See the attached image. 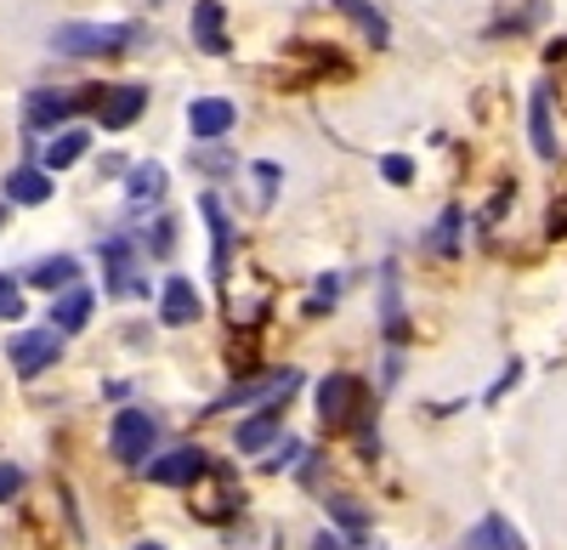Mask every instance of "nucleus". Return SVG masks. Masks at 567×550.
I'll use <instances>...</instances> for the list:
<instances>
[{"instance_id":"nucleus-1","label":"nucleus","mask_w":567,"mask_h":550,"mask_svg":"<svg viewBox=\"0 0 567 550\" xmlns=\"http://www.w3.org/2000/svg\"><path fill=\"white\" fill-rule=\"evenodd\" d=\"M159 34L148 18H63L45 29V52L63 63H120L148 52Z\"/></svg>"},{"instance_id":"nucleus-2","label":"nucleus","mask_w":567,"mask_h":550,"mask_svg":"<svg viewBox=\"0 0 567 550\" xmlns=\"http://www.w3.org/2000/svg\"><path fill=\"white\" fill-rule=\"evenodd\" d=\"M97 261H103V295L109 301H142L148 284V256H142V239L131 227H109L97 239Z\"/></svg>"},{"instance_id":"nucleus-3","label":"nucleus","mask_w":567,"mask_h":550,"mask_svg":"<svg viewBox=\"0 0 567 550\" xmlns=\"http://www.w3.org/2000/svg\"><path fill=\"white\" fill-rule=\"evenodd\" d=\"M148 108H154L148 80H97V103H91L85 120L103 136H125V131H136L142 120H148Z\"/></svg>"},{"instance_id":"nucleus-4","label":"nucleus","mask_w":567,"mask_h":550,"mask_svg":"<svg viewBox=\"0 0 567 550\" xmlns=\"http://www.w3.org/2000/svg\"><path fill=\"white\" fill-rule=\"evenodd\" d=\"M85 120V103H80V85H52L40 80L18 97V131L23 136H52L58 125H74Z\"/></svg>"},{"instance_id":"nucleus-5","label":"nucleus","mask_w":567,"mask_h":550,"mask_svg":"<svg viewBox=\"0 0 567 550\" xmlns=\"http://www.w3.org/2000/svg\"><path fill=\"white\" fill-rule=\"evenodd\" d=\"M120 199H125V216L131 221H148L165 199H171V165L165 159H131L125 176H120Z\"/></svg>"},{"instance_id":"nucleus-6","label":"nucleus","mask_w":567,"mask_h":550,"mask_svg":"<svg viewBox=\"0 0 567 550\" xmlns=\"http://www.w3.org/2000/svg\"><path fill=\"white\" fill-rule=\"evenodd\" d=\"M187 499H194V517L199 522H227L245 511V488L233 466H205L194 482H187Z\"/></svg>"},{"instance_id":"nucleus-7","label":"nucleus","mask_w":567,"mask_h":550,"mask_svg":"<svg viewBox=\"0 0 567 550\" xmlns=\"http://www.w3.org/2000/svg\"><path fill=\"white\" fill-rule=\"evenodd\" d=\"M182 125H187V143H233L239 103H233L227 91H199V97L182 103Z\"/></svg>"},{"instance_id":"nucleus-8","label":"nucleus","mask_w":567,"mask_h":550,"mask_svg":"<svg viewBox=\"0 0 567 550\" xmlns=\"http://www.w3.org/2000/svg\"><path fill=\"white\" fill-rule=\"evenodd\" d=\"M159 448V415H148V408H120V415L109 421V454L120 466H148V454Z\"/></svg>"},{"instance_id":"nucleus-9","label":"nucleus","mask_w":567,"mask_h":550,"mask_svg":"<svg viewBox=\"0 0 567 550\" xmlns=\"http://www.w3.org/2000/svg\"><path fill=\"white\" fill-rule=\"evenodd\" d=\"M187 45L199 58L227 63L233 58V12L227 0H187Z\"/></svg>"},{"instance_id":"nucleus-10","label":"nucleus","mask_w":567,"mask_h":550,"mask_svg":"<svg viewBox=\"0 0 567 550\" xmlns=\"http://www.w3.org/2000/svg\"><path fill=\"white\" fill-rule=\"evenodd\" d=\"M63 341H69V335H58L52 324H45V330H18V335L7 341V363H12V375H18V381H40V375H52L58 363H63Z\"/></svg>"},{"instance_id":"nucleus-11","label":"nucleus","mask_w":567,"mask_h":550,"mask_svg":"<svg viewBox=\"0 0 567 550\" xmlns=\"http://www.w3.org/2000/svg\"><path fill=\"white\" fill-rule=\"evenodd\" d=\"M199 216H205V227H210V279L227 284V279H233V245H239V221H233L221 188H205V194H199Z\"/></svg>"},{"instance_id":"nucleus-12","label":"nucleus","mask_w":567,"mask_h":550,"mask_svg":"<svg viewBox=\"0 0 567 550\" xmlns=\"http://www.w3.org/2000/svg\"><path fill=\"white\" fill-rule=\"evenodd\" d=\"M91 148H97V125L91 120H74V125H58L52 136H40V165L52 170V176H69L74 165H85L91 159Z\"/></svg>"},{"instance_id":"nucleus-13","label":"nucleus","mask_w":567,"mask_h":550,"mask_svg":"<svg viewBox=\"0 0 567 550\" xmlns=\"http://www.w3.org/2000/svg\"><path fill=\"white\" fill-rule=\"evenodd\" d=\"M312 397H318V421H323L329 432H347V426L358 421V408H363V381L347 375V370H329Z\"/></svg>"},{"instance_id":"nucleus-14","label":"nucleus","mask_w":567,"mask_h":550,"mask_svg":"<svg viewBox=\"0 0 567 550\" xmlns=\"http://www.w3.org/2000/svg\"><path fill=\"white\" fill-rule=\"evenodd\" d=\"M0 199H7L12 210H40V205L58 199V176L40 159H18L7 176H0Z\"/></svg>"},{"instance_id":"nucleus-15","label":"nucleus","mask_w":567,"mask_h":550,"mask_svg":"<svg viewBox=\"0 0 567 550\" xmlns=\"http://www.w3.org/2000/svg\"><path fill=\"white\" fill-rule=\"evenodd\" d=\"M528 148L539 165H556L561 159V131H556V85L539 80L528 91Z\"/></svg>"},{"instance_id":"nucleus-16","label":"nucleus","mask_w":567,"mask_h":550,"mask_svg":"<svg viewBox=\"0 0 567 550\" xmlns=\"http://www.w3.org/2000/svg\"><path fill=\"white\" fill-rule=\"evenodd\" d=\"M199 318H205L199 284L187 279V272H171V279L159 284V324H165V330H194Z\"/></svg>"},{"instance_id":"nucleus-17","label":"nucleus","mask_w":567,"mask_h":550,"mask_svg":"<svg viewBox=\"0 0 567 550\" xmlns=\"http://www.w3.org/2000/svg\"><path fill=\"white\" fill-rule=\"evenodd\" d=\"M205 466H210V454L199 443H176V448H165V454H154V460H148V482L154 488H187Z\"/></svg>"},{"instance_id":"nucleus-18","label":"nucleus","mask_w":567,"mask_h":550,"mask_svg":"<svg viewBox=\"0 0 567 550\" xmlns=\"http://www.w3.org/2000/svg\"><path fill=\"white\" fill-rule=\"evenodd\" d=\"M80 279H85V261L74 250H52V256H40V261L23 267V290H45V295H58V290L80 284Z\"/></svg>"},{"instance_id":"nucleus-19","label":"nucleus","mask_w":567,"mask_h":550,"mask_svg":"<svg viewBox=\"0 0 567 550\" xmlns=\"http://www.w3.org/2000/svg\"><path fill=\"white\" fill-rule=\"evenodd\" d=\"M545 18H550V0H516V7H499L483 23V40H528L545 29Z\"/></svg>"},{"instance_id":"nucleus-20","label":"nucleus","mask_w":567,"mask_h":550,"mask_svg":"<svg viewBox=\"0 0 567 550\" xmlns=\"http://www.w3.org/2000/svg\"><path fill=\"white\" fill-rule=\"evenodd\" d=\"M329 12H341L369 52H392V18L374 7V0H329Z\"/></svg>"},{"instance_id":"nucleus-21","label":"nucleus","mask_w":567,"mask_h":550,"mask_svg":"<svg viewBox=\"0 0 567 550\" xmlns=\"http://www.w3.org/2000/svg\"><path fill=\"white\" fill-rule=\"evenodd\" d=\"M187 170L216 188V181H239L245 159H239V148H233V143H187Z\"/></svg>"},{"instance_id":"nucleus-22","label":"nucleus","mask_w":567,"mask_h":550,"mask_svg":"<svg viewBox=\"0 0 567 550\" xmlns=\"http://www.w3.org/2000/svg\"><path fill=\"white\" fill-rule=\"evenodd\" d=\"M91 312H97V290L91 284H69V290L52 295V307H45V318H52L58 335H80L91 324Z\"/></svg>"},{"instance_id":"nucleus-23","label":"nucleus","mask_w":567,"mask_h":550,"mask_svg":"<svg viewBox=\"0 0 567 550\" xmlns=\"http://www.w3.org/2000/svg\"><path fill=\"white\" fill-rule=\"evenodd\" d=\"M381 330L386 341H409V307H403V267L381 261Z\"/></svg>"},{"instance_id":"nucleus-24","label":"nucleus","mask_w":567,"mask_h":550,"mask_svg":"<svg viewBox=\"0 0 567 550\" xmlns=\"http://www.w3.org/2000/svg\"><path fill=\"white\" fill-rule=\"evenodd\" d=\"M278 432H284V403H261L250 421L233 426V448H239V454H261V448L278 443Z\"/></svg>"},{"instance_id":"nucleus-25","label":"nucleus","mask_w":567,"mask_h":550,"mask_svg":"<svg viewBox=\"0 0 567 550\" xmlns=\"http://www.w3.org/2000/svg\"><path fill=\"white\" fill-rule=\"evenodd\" d=\"M465 250V205L449 199L432 221V234H425V256H437V261H454Z\"/></svg>"},{"instance_id":"nucleus-26","label":"nucleus","mask_w":567,"mask_h":550,"mask_svg":"<svg viewBox=\"0 0 567 550\" xmlns=\"http://www.w3.org/2000/svg\"><path fill=\"white\" fill-rule=\"evenodd\" d=\"M136 239H142V256H148V261H171L176 245H182V216L159 205L148 216V227H136Z\"/></svg>"},{"instance_id":"nucleus-27","label":"nucleus","mask_w":567,"mask_h":550,"mask_svg":"<svg viewBox=\"0 0 567 550\" xmlns=\"http://www.w3.org/2000/svg\"><path fill=\"white\" fill-rule=\"evenodd\" d=\"M465 550H528V544H523V528L494 511V517H483V522H471Z\"/></svg>"},{"instance_id":"nucleus-28","label":"nucleus","mask_w":567,"mask_h":550,"mask_svg":"<svg viewBox=\"0 0 567 550\" xmlns=\"http://www.w3.org/2000/svg\"><path fill=\"white\" fill-rule=\"evenodd\" d=\"M374 176H381L386 188H414V181H420V165H414V154L386 148V154H374Z\"/></svg>"},{"instance_id":"nucleus-29","label":"nucleus","mask_w":567,"mask_h":550,"mask_svg":"<svg viewBox=\"0 0 567 550\" xmlns=\"http://www.w3.org/2000/svg\"><path fill=\"white\" fill-rule=\"evenodd\" d=\"M323 511H329V522H336V528H347V533H352V544H363V533H369V511L358 506V499L329 494V499H323Z\"/></svg>"},{"instance_id":"nucleus-30","label":"nucleus","mask_w":567,"mask_h":550,"mask_svg":"<svg viewBox=\"0 0 567 550\" xmlns=\"http://www.w3.org/2000/svg\"><path fill=\"white\" fill-rule=\"evenodd\" d=\"M245 170H250V181H256V210H272L278 194H284V165H278V159H250Z\"/></svg>"},{"instance_id":"nucleus-31","label":"nucleus","mask_w":567,"mask_h":550,"mask_svg":"<svg viewBox=\"0 0 567 550\" xmlns=\"http://www.w3.org/2000/svg\"><path fill=\"white\" fill-rule=\"evenodd\" d=\"M29 318V295H23V272H0V324Z\"/></svg>"},{"instance_id":"nucleus-32","label":"nucleus","mask_w":567,"mask_h":550,"mask_svg":"<svg viewBox=\"0 0 567 550\" xmlns=\"http://www.w3.org/2000/svg\"><path fill=\"white\" fill-rule=\"evenodd\" d=\"M23 466H12V460H0V506H12V499L23 494Z\"/></svg>"},{"instance_id":"nucleus-33","label":"nucleus","mask_w":567,"mask_h":550,"mask_svg":"<svg viewBox=\"0 0 567 550\" xmlns=\"http://www.w3.org/2000/svg\"><path fill=\"white\" fill-rule=\"evenodd\" d=\"M545 234H550V239H567V194L550 199V210H545Z\"/></svg>"},{"instance_id":"nucleus-34","label":"nucleus","mask_w":567,"mask_h":550,"mask_svg":"<svg viewBox=\"0 0 567 550\" xmlns=\"http://www.w3.org/2000/svg\"><path fill=\"white\" fill-rule=\"evenodd\" d=\"M301 454H307V448H301L296 437H284V443L272 448V460H267V471H284V466H296V460H301Z\"/></svg>"},{"instance_id":"nucleus-35","label":"nucleus","mask_w":567,"mask_h":550,"mask_svg":"<svg viewBox=\"0 0 567 550\" xmlns=\"http://www.w3.org/2000/svg\"><path fill=\"white\" fill-rule=\"evenodd\" d=\"M125 165H131L125 154H114V148H103V154H97V181H120V176H125Z\"/></svg>"},{"instance_id":"nucleus-36","label":"nucleus","mask_w":567,"mask_h":550,"mask_svg":"<svg viewBox=\"0 0 567 550\" xmlns=\"http://www.w3.org/2000/svg\"><path fill=\"white\" fill-rule=\"evenodd\" d=\"M516 381H523V363H516V357H511V363H505V370H499V381L488 386V403H499V397H505V392H511Z\"/></svg>"},{"instance_id":"nucleus-37","label":"nucleus","mask_w":567,"mask_h":550,"mask_svg":"<svg viewBox=\"0 0 567 550\" xmlns=\"http://www.w3.org/2000/svg\"><path fill=\"white\" fill-rule=\"evenodd\" d=\"M545 63H550V69H556V63H567V34L545 40Z\"/></svg>"},{"instance_id":"nucleus-38","label":"nucleus","mask_w":567,"mask_h":550,"mask_svg":"<svg viewBox=\"0 0 567 550\" xmlns=\"http://www.w3.org/2000/svg\"><path fill=\"white\" fill-rule=\"evenodd\" d=\"M312 550H352V544H347V539H341V533H329V528H323V533H318V539H312Z\"/></svg>"},{"instance_id":"nucleus-39","label":"nucleus","mask_w":567,"mask_h":550,"mask_svg":"<svg viewBox=\"0 0 567 550\" xmlns=\"http://www.w3.org/2000/svg\"><path fill=\"white\" fill-rule=\"evenodd\" d=\"M7 227H12V205H7V199H0V234H7Z\"/></svg>"},{"instance_id":"nucleus-40","label":"nucleus","mask_w":567,"mask_h":550,"mask_svg":"<svg viewBox=\"0 0 567 550\" xmlns=\"http://www.w3.org/2000/svg\"><path fill=\"white\" fill-rule=\"evenodd\" d=\"M136 550H165V544H159V539H142V544H136Z\"/></svg>"},{"instance_id":"nucleus-41","label":"nucleus","mask_w":567,"mask_h":550,"mask_svg":"<svg viewBox=\"0 0 567 550\" xmlns=\"http://www.w3.org/2000/svg\"><path fill=\"white\" fill-rule=\"evenodd\" d=\"M142 7H148V12H159V7H165V0H142Z\"/></svg>"}]
</instances>
